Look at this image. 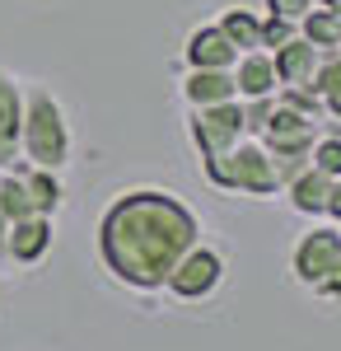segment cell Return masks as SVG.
Here are the masks:
<instances>
[{
	"mask_svg": "<svg viewBox=\"0 0 341 351\" xmlns=\"http://www.w3.org/2000/svg\"><path fill=\"white\" fill-rule=\"evenodd\" d=\"M192 243H197V216L173 192H127L103 211L99 225V253L108 271L136 291H159Z\"/></svg>",
	"mask_w": 341,
	"mask_h": 351,
	"instance_id": "1",
	"label": "cell"
},
{
	"mask_svg": "<svg viewBox=\"0 0 341 351\" xmlns=\"http://www.w3.org/2000/svg\"><path fill=\"white\" fill-rule=\"evenodd\" d=\"M19 150L38 169H61L71 160V127L66 112L47 89H28L24 94V127H19Z\"/></svg>",
	"mask_w": 341,
	"mask_h": 351,
	"instance_id": "2",
	"label": "cell"
},
{
	"mask_svg": "<svg viewBox=\"0 0 341 351\" xmlns=\"http://www.w3.org/2000/svg\"><path fill=\"white\" fill-rule=\"evenodd\" d=\"M206 178L225 192H243V197H271L281 192V173L266 155V145L257 136H238L225 155L206 160Z\"/></svg>",
	"mask_w": 341,
	"mask_h": 351,
	"instance_id": "3",
	"label": "cell"
},
{
	"mask_svg": "<svg viewBox=\"0 0 341 351\" xmlns=\"http://www.w3.org/2000/svg\"><path fill=\"white\" fill-rule=\"evenodd\" d=\"M243 132V104L225 99V104H206V108H192V141L201 150V160H215L234 145Z\"/></svg>",
	"mask_w": 341,
	"mask_h": 351,
	"instance_id": "4",
	"label": "cell"
},
{
	"mask_svg": "<svg viewBox=\"0 0 341 351\" xmlns=\"http://www.w3.org/2000/svg\"><path fill=\"white\" fill-rule=\"evenodd\" d=\"M220 281H225V258H220L215 248H206V243H192L183 258L173 263V271H168L164 286L178 300H206Z\"/></svg>",
	"mask_w": 341,
	"mask_h": 351,
	"instance_id": "5",
	"label": "cell"
},
{
	"mask_svg": "<svg viewBox=\"0 0 341 351\" xmlns=\"http://www.w3.org/2000/svg\"><path fill=\"white\" fill-rule=\"evenodd\" d=\"M341 258V225H314L309 234H299L294 253H290V271L299 286L318 291V281L332 271V263Z\"/></svg>",
	"mask_w": 341,
	"mask_h": 351,
	"instance_id": "6",
	"label": "cell"
},
{
	"mask_svg": "<svg viewBox=\"0 0 341 351\" xmlns=\"http://www.w3.org/2000/svg\"><path fill=\"white\" fill-rule=\"evenodd\" d=\"M47 248H52V220L42 216V211H33V216L14 220L10 230H5V258L10 263H19V267H33V263H42L47 258Z\"/></svg>",
	"mask_w": 341,
	"mask_h": 351,
	"instance_id": "7",
	"label": "cell"
},
{
	"mask_svg": "<svg viewBox=\"0 0 341 351\" xmlns=\"http://www.w3.org/2000/svg\"><path fill=\"white\" fill-rule=\"evenodd\" d=\"M187 71H234L238 61V47L225 38V28L220 24H201L192 38H187Z\"/></svg>",
	"mask_w": 341,
	"mask_h": 351,
	"instance_id": "8",
	"label": "cell"
},
{
	"mask_svg": "<svg viewBox=\"0 0 341 351\" xmlns=\"http://www.w3.org/2000/svg\"><path fill=\"white\" fill-rule=\"evenodd\" d=\"M234 89L238 99H262V94H276L281 80H276V61L266 47H253V52H238L234 61Z\"/></svg>",
	"mask_w": 341,
	"mask_h": 351,
	"instance_id": "9",
	"label": "cell"
},
{
	"mask_svg": "<svg viewBox=\"0 0 341 351\" xmlns=\"http://www.w3.org/2000/svg\"><path fill=\"white\" fill-rule=\"evenodd\" d=\"M19 127H24V94L10 75H0V169L24 155L19 150Z\"/></svg>",
	"mask_w": 341,
	"mask_h": 351,
	"instance_id": "10",
	"label": "cell"
},
{
	"mask_svg": "<svg viewBox=\"0 0 341 351\" xmlns=\"http://www.w3.org/2000/svg\"><path fill=\"white\" fill-rule=\"evenodd\" d=\"M318 47L314 43H304V38H290L286 47H276L271 52V61H276V80L281 84H294V89H309V80H314L318 71Z\"/></svg>",
	"mask_w": 341,
	"mask_h": 351,
	"instance_id": "11",
	"label": "cell"
},
{
	"mask_svg": "<svg viewBox=\"0 0 341 351\" xmlns=\"http://www.w3.org/2000/svg\"><path fill=\"white\" fill-rule=\"evenodd\" d=\"M281 192L290 197V206H294L299 216H327V192H332V178H327L323 169L309 164V169H299Z\"/></svg>",
	"mask_w": 341,
	"mask_h": 351,
	"instance_id": "12",
	"label": "cell"
},
{
	"mask_svg": "<svg viewBox=\"0 0 341 351\" xmlns=\"http://www.w3.org/2000/svg\"><path fill=\"white\" fill-rule=\"evenodd\" d=\"M183 99L192 104V108H206V104L238 99L234 71H187V75H183Z\"/></svg>",
	"mask_w": 341,
	"mask_h": 351,
	"instance_id": "13",
	"label": "cell"
},
{
	"mask_svg": "<svg viewBox=\"0 0 341 351\" xmlns=\"http://www.w3.org/2000/svg\"><path fill=\"white\" fill-rule=\"evenodd\" d=\"M215 24L225 28V38L234 43L238 52H253V47H262V14H253V10H225Z\"/></svg>",
	"mask_w": 341,
	"mask_h": 351,
	"instance_id": "14",
	"label": "cell"
},
{
	"mask_svg": "<svg viewBox=\"0 0 341 351\" xmlns=\"http://www.w3.org/2000/svg\"><path fill=\"white\" fill-rule=\"evenodd\" d=\"M299 38L304 43H314L318 52H332V47H341V14H332V10H309L304 19H299Z\"/></svg>",
	"mask_w": 341,
	"mask_h": 351,
	"instance_id": "15",
	"label": "cell"
},
{
	"mask_svg": "<svg viewBox=\"0 0 341 351\" xmlns=\"http://www.w3.org/2000/svg\"><path fill=\"white\" fill-rule=\"evenodd\" d=\"M24 188L33 197V211H42V216H52L56 202H61V183H56V169H38V164L24 160Z\"/></svg>",
	"mask_w": 341,
	"mask_h": 351,
	"instance_id": "16",
	"label": "cell"
},
{
	"mask_svg": "<svg viewBox=\"0 0 341 351\" xmlns=\"http://www.w3.org/2000/svg\"><path fill=\"white\" fill-rule=\"evenodd\" d=\"M309 164H314V169H323L327 178H341V132H323V136H318Z\"/></svg>",
	"mask_w": 341,
	"mask_h": 351,
	"instance_id": "17",
	"label": "cell"
},
{
	"mask_svg": "<svg viewBox=\"0 0 341 351\" xmlns=\"http://www.w3.org/2000/svg\"><path fill=\"white\" fill-rule=\"evenodd\" d=\"M243 104V132L248 136H262V127L271 122L276 112V94H262V99H238Z\"/></svg>",
	"mask_w": 341,
	"mask_h": 351,
	"instance_id": "18",
	"label": "cell"
},
{
	"mask_svg": "<svg viewBox=\"0 0 341 351\" xmlns=\"http://www.w3.org/2000/svg\"><path fill=\"white\" fill-rule=\"evenodd\" d=\"M290 38H299V24H294V19H281V14H262V47H266V52L286 47Z\"/></svg>",
	"mask_w": 341,
	"mask_h": 351,
	"instance_id": "19",
	"label": "cell"
},
{
	"mask_svg": "<svg viewBox=\"0 0 341 351\" xmlns=\"http://www.w3.org/2000/svg\"><path fill=\"white\" fill-rule=\"evenodd\" d=\"M309 10H314V0H266V14H281V19H294V24Z\"/></svg>",
	"mask_w": 341,
	"mask_h": 351,
	"instance_id": "20",
	"label": "cell"
},
{
	"mask_svg": "<svg viewBox=\"0 0 341 351\" xmlns=\"http://www.w3.org/2000/svg\"><path fill=\"white\" fill-rule=\"evenodd\" d=\"M318 295H327V300H341V258L332 263V271L318 281Z\"/></svg>",
	"mask_w": 341,
	"mask_h": 351,
	"instance_id": "21",
	"label": "cell"
},
{
	"mask_svg": "<svg viewBox=\"0 0 341 351\" xmlns=\"http://www.w3.org/2000/svg\"><path fill=\"white\" fill-rule=\"evenodd\" d=\"M327 216L341 225V178H332V192H327Z\"/></svg>",
	"mask_w": 341,
	"mask_h": 351,
	"instance_id": "22",
	"label": "cell"
},
{
	"mask_svg": "<svg viewBox=\"0 0 341 351\" xmlns=\"http://www.w3.org/2000/svg\"><path fill=\"white\" fill-rule=\"evenodd\" d=\"M337 132H341V127H337Z\"/></svg>",
	"mask_w": 341,
	"mask_h": 351,
	"instance_id": "23",
	"label": "cell"
}]
</instances>
